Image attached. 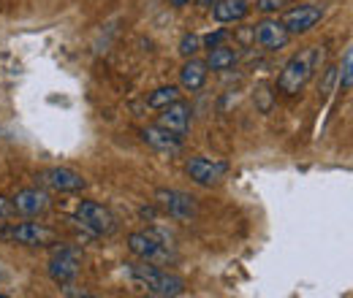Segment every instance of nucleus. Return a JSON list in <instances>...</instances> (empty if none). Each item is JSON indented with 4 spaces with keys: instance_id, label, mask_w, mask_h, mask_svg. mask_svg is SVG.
<instances>
[{
    "instance_id": "nucleus-14",
    "label": "nucleus",
    "mask_w": 353,
    "mask_h": 298,
    "mask_svg": "<svg viewBox=\"0 0 353 298\" xmlns=\"http://www.w3.org/2000/svg\"><path fill=\"white\" fill-rule=\"evenodd\" d=\"M207 76H210L207 63L199 60V57H188L185 65L179 68V87L188 89V92H199L201 87L207 85Z\"/></svg>"
},
{
    "instance_id": "nucleus-4",
    "label": "nucleus",
    "mask_w": 353,
    "mask_h": 298,
    "mask_svg": "<svg viewBox=\"0 0 353 298\" xmlns=\"http://www.w3.org/2000/svg\"><path fill=\"white\" fill-rule=\"evenodd\" d=\"M77 220L95 236H112L117 231L114 214L109 212L103 204H98V201H82L77 206Z\"/></svg>"
},
{
    "instance_id": "nucleus-6",
    "label": "nucleus",
    "mask_w": 353,
    "mask_h": 298,
    "mask_svg": "<svg viewBox=\"0 0 353 298\" xmlns=\"http://www.w3.org/2000/svg\"><path fill=\"white\" fill-rule=\"evenodd\" d=\"M188 176L196 182V184H204V187H212L218 184L223 176L228 173V163L225 160H215V158H204V155H196L188 160Z\"/></svg>"
},
{
    "instance_id": "nucleus-17",
    "label": "nucleus",
    "mask_w": 353,
    "mask_h": 298,
    "mask_svg": "<svg viewBox=\"0 0 353 298\" xmlns=\"http://www.w3.org/2000/svg\"><path fill=\"white\" fill-rule=\"evenodd\" d=\"M236 65V52L231 46H215L210 49V57H207V68L210 71H228Z\"/></svg>"
},
{
    "instance_id": "nucleus-15",
    "label": "nucleus",
    "mask_w": 353,
    "mask_h": 298,
    "mask_svg": "<svg viewBox=\"0 0 353 298\" xmlns=\"http://www.w3.org/2000/svg\"><path fill=\"white\" fill-rule=\"evenodd\" d=\"M141 141L147 147H152L158 152H169V155H176L182 149V138L169 133L166 128H161V125H150V128L141 130Z\"/></svg>"
},
{
    "instance_id": "nucleus-25",
    "label": "nucleus",
    "mask_w": 353,
    "mask_h": 298,
    "mask_svg": "<svg viewBox=\"0 0 353 298\" xmlns=\"http://www.w3.org/2000/svg\"><path fill=\"white\" fill-rule=\"evenodd\" d=\"M11 212H14V209H11V198L0 195V217H8Z\"/></svg>"
},
{
    "instance_id": "nucleus-16",
    "label": "nucleus",
    "mask_w": 353,
    "mask_h": 298,
    "mask_svg": "<svg viewBox=\"0 0 353 298\" xmlns=\"http://www.w3.org/2000/svg\"><path fill=\"white\" fill-rule=\"evenodd\" d=\"M250 14V3L248 0H218L212 6V17L221 25H231V22H242Z\"/></svg>"
},
{
    "instance_id": "nucleus-2",
    "label": "nucleus",
    "mask_w": 353,
    "mask_h": 298,
    "mask_svg": "<svg viewBox=\"0 0 353 298\" xmlns=\"http://www.w3.org/2000/svg\"><path fill=\"white\" fill-rule=\"evenodd\" d=\"M131 277L152 296H182L185 293V279L172 271H163L158 266H150V260L141 263H128Z\"/></svg>"
},
{
    "instance_id": "nucleus-20",
    "label": "nucleus",
    "mask_w": 353,
    "mask_h": 298,
    "mask_svg": "<svg viewBox=\"0 0 353 298\" xmlns=\"http://www.w3.org/2000/svg\"><path fill=\"white\" fill-rule=\"evenodd\" d=\"M201 49V36H196V33H188V36H182V41H179V54L188 60V57H196V52Z\"/></svg>"
},
{
    "instance_id": "nucleus-23",
    "label": "nucleus",
    "mask_w": 353,
    "mask_h": 298,
    "mask_svg": "<svg viewBox=\"0 0 353 298\" xmlns=\"http://www.w3.org/2000/svg\"><path fill=\"white\" fill-rule=\"evenodd\" d=\"M256 103H259V109L264 111V114H269L272 111V92H269V87H259L256 89Z\"/></svg>"
},
{
    "instance_id": "nucleus-10",
    "label": "nucleus",
    "mask_w": 353,
    "mask_h": 298,
    "mask_svg": "<svg viewBox=\"0 0 353 298\" xmlns=\"http://www.w3.org/2000/svg\"><path fill=\"white\" fill-rule=\"evenodd\" d=\"M41 182L52 190H60V193H77V190H85L88 187V179L74 169H46L41 173Z\"/></svg>"
},
{
    "instance_id": "nucleus-13",
    "label": "nucleus",
    "mask_w": 353,
    "mask_h": 298,
    "mask_svg": "<svg viewBox=\"0 0 353 298\" xmlns=\"http://www.w3.org/2000/svg\"><path fill=\"white\" fill-rule=\"evenodd\" d=\"M77 274H79V260H77L74 253L63 250L60 255H54L49 260V277H52V282H57V285H71V282L77 279Z\"/></svg>"
},
{
    "instance_id": "nucleus-12",
    "label": "nucleus",
    "mask_w": 353,
    "mask_h": 298,
    "mask_svg": "<svg viewBox=\"0 0 353 298\" xmlns=\"http://www.w3.org/2000/svg\"><path fill=\"white\" fill-rule=\"evenodd\" d=\"M256 41L261 43L266 52H280V49H285V43L291 41V36H288V30L283 28L280 19H264V22L256 25Z\"/></svg>"
},
{
    "instance_id": "nucleus-11",
    "label": "nucleus",
    "mask_w": 353,
    "mask_h": 298,
    "mask_svg": "<svg viewBox=\"0 0 353 298\" xmlns=\"http://www.w3.org/2000/svg\"><path fill=\"white\" fill-rule=\"evenodd\" d=\"M163 239L155 231H136L128 236V250L141 260H155L163 255Z\"/></svg>"
},
{
    "instance_id": "nucleus-26",
    "label": "nucleus",
    "mask_w": 353,
    "mask_h": 298,
    "mask_svg": "<svg viewBox=\"0 0 353 298\" xmlns=\"http://www.w3.org/2000/svg\"><path fill=\"white\" fill-rule=\"evenodd\" d=\"M169 3H172V6H174V8H185V6H188V3H190V0H169Z\"/></svg>"
},
{
    "instance_id": "nucleus-24",
    "label": "nucleus",
    "mask_w": 353,
    "mask_h": 298,
    "mask_svg": "<svg viewBox=\"0 0 353 298\" xmlns=\"http://www.w3.org/2000/svg\"><path fill=\"white\" fill-rule=\"evenodd\" d=\"M223 39H225V30H215V33H210L207 39H201V43L207 46V49H215V46H221Z\"/></svg>"
},
{
    "instance_id": "nucleus-9",
    "label": "nucleus",
    "mask_w": 353,
    "mask_h": 298,
    "mask_svg": "<svg viewBox=\"0 0 353 298\" xmlns=\"http://www.w3.org/2000/svg\"><path fill=\"white\" fill-rule=\"evenodd\" d=\"M11 209L22 217H39L49 209V193L39 187H25L11 198Z\"/></svg>"
},
{
    "instance_id": "nucleus-5",
    "label": "nucleus",
    "mask_w": 353,
    "mask_h": 298,
    "mask_svg": "<svg viewBox=\"0 0 353 298\" xmlns=\"http://www.w3.org/2000/svg\"><path fill=\"white\" fill-rule=\"evenodd\" d=\"M321 17H323V8L318 3H299V6L285 8L280 22L288 30V36H302V33L312 30L321 22Z\"/></svg>"
},
{
    "instance_id": "nucleus-27",
    "label": "nucleus",
    "mask_w": 353,
    "mask_h": 298,
    "mask_svg": "<svg viewBox=\"0 0 353 298\" xmlns=\"http://www.w3.org/2000/svg\"><path fill=\"white\" fill-rule=\"evenodd\" d=\"M218 0H199V6H204V8H212Z\"/></svg>"
},
{
    "instance_id": "nucleus-22",
    "label": "nucleus",
    "mask_w": 353,
    "mask_h": 298,
    "mask_svg": "<svg viewBox=\"0 0 353 298\" xmlns=\"http://www.w3.org/2000/svg\"><path fill=\"white\" fill-rule=\"evenodd\" d=\"M334 82H337V68H334V65H329V68L323 71V79L318 82V89H321L323 95H329V92H332V85H334Z\"/></svg>"
},
{
    "instance_id": "nucleus-19",
    "label": "nucleus",
    "mask_w": 353,
    "mask_h": 298,
    "mask_svg": "<svg viewBox=\"0 0 353 298\" xmlns=\"http://www.w3.org/2000/svg\"><path fill=\"white\" fill-rule=\"evenodd\" d=\"M337 82L340 87L348 92L353 87V52L351 49H345V54H343V65H340V71H337Z\"/></svg>"
},
{
    "instance_id": "nucleus-8",
    "label": "nucleus",
    "mask_w": 353,
    "mask_h": 298,
    "mask_svg": "<svg viewBox=\"0 0 353 298\" xmlns=\"http://www.w3.org/2000/svg\"><path fill=\"white\" fill-rule=\"evenodd\" d=\"M158 125L166 128L169 133H174V136H179V138L185 141V136H188V130H190V106H188L185 100H174V103L163 106L161 114H158Z\"/></svg>"
},
{
    "instance_id": "nucleus-7",
    "label": "nucleus",
    "mask_w": 353,
    "mask_h": 298,
    "mask_svg": "<svg viewBox=\"0 0 353 298\" xmlns=\"http://www.w3.org/2000/svg\"><path fill=\"white\" fill-rule=\"evenodd\" d=\"M155 204L169 217H176V220H193L196 212H199L196 198L182 193V190H158L155 193Z\"/></svg>"
},
{
    "instance_id": "nucleus-3",
    "label": "nucleus",
    "mask_w": 353,
    "mask_h": 298,
    "mask_svg": "<svg viewBox=\"0 0 353 298\" xmlns=\"http://www.w3.org/2000/svg\"><path fill=\"white\" fill-rule=\"evenodd\" d=\"M0 239L25 244V247H46L54 242V231L41 222H14V225L0 228Z\"/></svg>"
},
{
    "instance_id": "nucleus-18",
    "label": "nucleus",
    "mask_w": 353,
    "mask_h": 298,
    "mask_svg": "<svg viewBox=\"0 0 353 298\" xmlns=\"http://www.w3.org/2000/svg\"><path fill=\"white\" fill-rule=\"evenodd\" d=\"M179 87L176 85H166V87H158V89H152L150 95H147V106L150 109H163V106H169V103H174V100H179Z\"/></svg>"
},
{
    "instance_id": "nucleus-21",
    "label": "nucleus",
    "mask_w": 353,
    "mask_h": 298,
    "mask_svg": "<svg viewBox=\"0 0 353 298\" xmlns=\"http://www.w3.org/2000/svg\"><path fill=\"white\" fill-rule=\"evenodd\" d=\"M288 3L291 0H256V8L261 14H280V11H285Z\"/></svg>"
},
{
    "instance_id": "nucleus-1",
    "label": "nucleus",
    "mask_w": 353,
    "mask_h": 298,
    "mask_svg": "<svg viewBox=\"0 0 353 298\" xmlns=\"http://www.w3.org/2000/svg\"><path fill=\"white\" fill-rule=\"evenodd\" d=\"M318 65H321V49L318 46H307V49H302V52L288 57V63L277 74L274 87L283 95H299L305 89V85L312 79V74L318 71Z\"/></svg>"
}]
</instances>
